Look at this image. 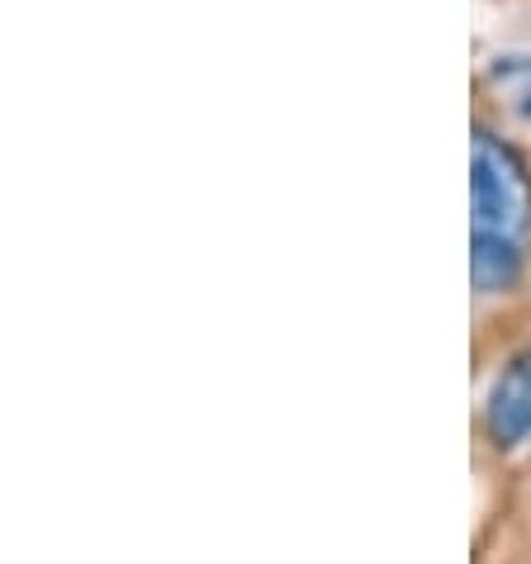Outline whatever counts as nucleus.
<instances>
[{
    "mask_svg": "<svg viewBox=\"0 0 531 564\" xmlns=\"http://www.w3.org/2000/svg\"><path fill=\"white\" fill-rule=\"evenodd\" d=\"M489 86L508 100V109L522 123H531V48L527 53H508L489 67Z\"/></svg>",
    "mask_w": 531,
    "mask_h": 564,
    "instance_id": "4",
    "label": "nucleus"
},
{
    "mask_svg": "<svg viewBox=\"0 0 531 564\" xmlns=\"http://www.w3.org/2000/svg\"><path fill=\"white\" fill-rule=\"evenodd\" d=\"M470 232L531 238V166L489 123L470 133Z\"/></svg>",
    "mask_w": 531,
    "mask_h": 564,
    "instance_id": "1",
    "label": "nucleus"
},
{
    "mask_svg": "<svg viewBox=\"0 0 531 564\" xmlns=\"http://www.w3.org/2000/svg\"><path fill=\"white\" fill-rule=\"evenodd\" d=\"M527 280V242L470 232V285L479 300H503Z\"/></svg>",
    "mask_w": 531,
    "mask_h": 564,
    "instance_id": "3",
    "label": "nucleus"
},
{
    "mask_svg": "<svg viewBox=\"0 0 531 564\" xmlns=\"http://www.w3.org/2000/svg\"><path fill=\"white\" fill-rule=\"evenodd\" d=\"M479 422L498 456H512V451H522L531 442V347L512 351L503 360V370L494 375Z\"/></svg>",
    "mask_w": 531,
    "mask_h": 564,
    "instance_id": "2",
    "label": "nucleus"
}]
</instances>
